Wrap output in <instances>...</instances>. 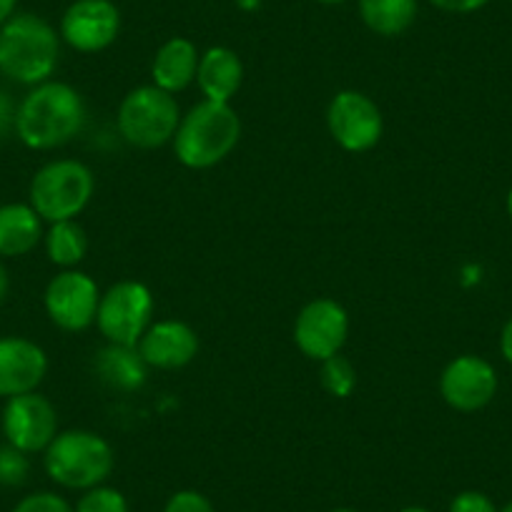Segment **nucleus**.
I'll use <instances>...</instances> for the list:
<instances>
[{"label": "nucleus", "mask_w": 512, "mask_h": 512, "mask_svg": "<svg viewBox=\"0 0 512 512\" xmlns=\"http://www.w3.org/2000/svg\"><path fill=\"white\" fill-rule=\"evenodd\" d=\"M332 512H357V510H352V507H337V510H332Z\"/></svg>", "instance_id": "nucleus-36"}, {"label": "nucleus", "mask_w": 512, "mask_h": 512, "mask_svg": "<svg viewBox=\"0 0 512 512\" xmlns=\"http://www.w3.org/2000/svg\"><path fill=\"white\" fill-rule=\"evenodd\" d=\"M241 139V121L231 103L201 101L181 116L174 136V154L186 169H211L221 164Z\"/></svg>", "instance_id": "nucleus-3"}, {"label": "nucleus", "mask_w": 512, "mask_h": 512, "mask_svg": "<svg viewBox=\"0 0 512 512\" xmlns=\"http://www.w3.org/2000/svg\"><path fill=\"white\" fill-rule=\"evenodd\" d=\"M500 352H502V357H505V362L512 364V317L507 319V324H505V327H502Z\"/></svg>", "instance_id": "nucleus-30"}, {"label": "nucleus", "mask_w": 512, "mask_h": 512, "mask_svg": "<svg viewBox=\"0 0 512 512\" xmlns=\"http://www.w3.org/2000/svg\"><path fill=\"white\" fill-rule=\"evenodd\" d=\"M201 53L196 51L194 43L189 38H171L164 46L156 51L154 66H151V76H154V86H159L166 93H181L196 81V71H199Z\"/></svg>", "instance_id": "nucleus-17"}, {"label": "nucleus", "mask_w": 512, "mask_h": 512, "mask_svg": "<svg viewBox=\"0 0 512 512\" xmlns=\"http://www.w3.org/2000/svg\"><path fill=\"white\" fill-rule=\"evenodd\" d=\"M16 116L18 106L13 103L11 93H6L0 88V141L8 139L11 134H16Z\"/></svg>", "instance_id": "nucleus-28"}, {"label": "nucleus", "mask_w": 512, "mask_h": 512, "mask_svg": "<svg viewBox=\"0 0 512 512\" xmlns=\"http://www.w3.org/2000/svg\"><path fill=\"white\" fill-rule=\"evenodd\" d=\"M96 179L86 164L58 159L36 171L31 181V206L48 224L76 219L91 201Z\"/></svg>", "instance_id": "nucleus-5"}, {"label": "nucleus", "mask_w": 512, "mask_h": 512, "mask_svg": "<svg viewBox=\"0 0 512 512\" xmlns=\"http://www.w3.org/2000/svg\"><path fill=\"white\" fill-rule=\"evenodd\" d=\"M179 123V103L159 86L134 88L118 108V134L136 149H161L174 141Z\"/></svg>", "instance_id": "nucleus-6"}, {"label": "nucleus", "mask_w": 512, "mask_h": 512, "mask_svg": "<svg viewBox=\"0 0 512 512\" xmlns=\"http://www.w3.org/2000/svg\"><path fill=\"white\" fill-rule=\"evenodd\" d=\"M136 347L149 367L181 369L194 362L199 354V337L186 322L164 319L151 324Z\"/></svg>", "instance_id": "nucleus-15"}, {"label": "nucleus", "mask_w": 512, "mask_h": 512, "mask_svg": "<svg viewBox=\"0 0 512 512\" xmlns=\"http://www.w3.org/2000/svg\"><path fill=\"white\" fill-rule=\"evenodd\" d=\"M196 83L206 101L231 103V98L239 93L244 83V66L241 58L231 48L214 46L199 58V71H196Z\"/></svg>", "instance_id": "nucleus-16"}, {"label": "nucleus", "mask_w": 512, "mask_h": 512, "mask_svg": "<svg viewBox=\"0 0 512 512\" xmlns=\"http://www.w3.org/2000/svg\"><path fill=\"white\" fill-rule=\"evenodd\" d=\"M507 214H510V219H512V189H510V194H507Z\"/></svg>", "instance_id": "nucleus-35"}, {"label": "nucleus", "mask_w": 512, "mask_h": 512, "mask_svg": "<svg viewBox=\"0 0 512 512\" xmlns=\"http://www.w3.org/2000/svg\"><path fill=\"white\" fill-rule=\"evenodd\" d=\"M510 3H512V0H510Z\"/></svg>", "instance_id": "nucleus-38"}, {"label": "nucleus", "mask_w": 512, "mask_h": 512, "mask_svg": "<svg viewBox=\"0 0 512 512\" xmlns=\"http://www.w3.org/2000/svg\"><path fill=\"white\" fill-rule=\"evenodd\" d=\"M8 292H11V277H8L6 264L0 262V307H3V304H6Z\"/></svg>", "instance_id": "nucleus-32"}, {"label": "nucleus", "mask_w": 512, "mask_h": 512, "mask_svg": "<svg viewBox=\"0 0 512 512\" xmlns=\"http://www.w3.org/2000/svg\"><path fill=\"white\" fill-rule=\"evenodd\" d=\"M18 0H0V28L6 26L13 16H16Z\"/></svg>", "instance_id": "nucleus-31"}, {"label": "nucleus", "mask_w": 512, "mask_h": 512, "mask_svg": "<svg viewBox=\"0 0 512 512\" xmlns=\"http://www.w3.org/2000/svg\"><path fill=\"white\" fill-rule=\"evenodd\" d=\"M48 372L43 347L26 337H0V397L36 392Z\"/></svg>", "instance_id": "nucleus-14"}, {"label": "nucleus", "mask_w": 512, "mask_h": 512, "mask_svg": "<svg viewBox=\"0 0 512 512\" xmlns=\"http://www.w3.org/2000/svg\"><path fill=\"white\" fill-rule=\"evenodd\" d=\"M96 377L106 387L118 392H136L146 384L149 364L141 357L139 347H128V344H108L93 359Z\"/></svg>", "instance_id": "nucleus-18"}, {"label": "nucleus", "mask_w": 512, "mask_h": 512, "mask_svg": "<svg viewBox=\"0 0 512 512\" xmlns=\"http://www.w3.org/2000/svg\"><path fill=\"white\" fill-rule=\"evenodd\" d=\"M327 126L332 139L349 154H364L382 139V111L359 91H339L327 108Z\"/></svg>", "instance_id": "nucleus-8"}, {"label": "nucleus", "mask_w": 512, "mask_h": 512, "mask_svg": "<svg viewBox=\"0 0 512 512\" xmlns=\"http://www.w3.org/2000/svg\"><path fill=\"white\" fill-rule=\"evenodd\" d=\"M364 26L384 38L402 36L417 18V0H359Z\"/></svg>", "instance_id": "nucleus-20"}, {"label": "nucleus", "mask_w": 512, "mask_h": 512, "mask_svg": "<svg viewBox=\"0 0 512 512\" xmlns=\"http://www.w3.org/2000/svg\"><path fill=\"white\" fill-rule=\"evenodd\" d=\"M46 251L56 267L71 269L83 262L88 251V236L76 219L56 221L46 234Z\"/></svg>", "instance_id": "nucleus-21"}, {"label": "nucleus", "mask_w": 512, "mask_h": 512, "mask_svg": "<svg viewBox=\"0 0 512 512\" xmlns=\"http://www.w3.org/2000/svg\"><path fill=\"white\" fill-rule=\"evenodd\" d=\"M31 462L26 452H21L13 445H0V485L18 487L28 480Z\"/></svg>", "instance_id": "nucleus-24"}, {"label": "nucleus", "mask_w": 512, "mask_h": 512, "mask_svg": "<svg viewBox=\"0 0 512 512\" xmlns=\"http://www.w3.org/2000/svg\"><path fill=\"white\" fill-rule=\"evenodd\" d=\"M500 512H512V502H507V505L505 507H502V510Z\"/></svg>", "instance_id": "nucleus-37"}, {"label": "nucleus", "mask_w": 512, "mask_h": 512, "mask_svg": "<svg viewBox=\"0 0 512 512\" xmlns=\"http://www.w3.org/2000/svg\"><path fill=\"white\" fill-rule=\"evenodd\" d=\"M43 236V219L31 204L0 206V259L26 256Z\"/></svg>", "instance_id": "nucleus-19"}, {"label": "nucleus", "mask_w": 512, "mask_h": 512, "mask_svg": "<svg viewBox=\"0 0 512 512\" xmlns=\"http://www.w3.org/2000/svg\"><path fill=\"white\" fill-rule=\"evenodd\" d=\"M430 3L445 13H457V16H465V13H475V11H480V8H485L490 0H430Z\"/></svg>", "instance_id": "nucleus-29"}, {"label": "nucleus", "mask_w": 512, "mask_h": 512, "mask_svg": "<svg viewBox=\"0 0 512 512\" xmlns=\"http://www.w3.org/2000/svg\"><path fill=\"white\" fill-rule=\"evenodd\" d=\"M317 3H324V6H339V3H347V0H317Z\"/></svg>", "instance_id": "nucleus-33"}, {"label": "nucleus", "mask_w": 512, "mask_h": 512, "mask_svg": "<svg viewBox=\"0 0 512 512\" xmlns=\"http://www.w3.org/2000/svg\"><path fill=\"white\" fill-rule=\"evenodd\" d=\"M164 512H216L206 495L196 490H179L169 497Z\"/></svg>", "instance_id": "nucleus-26"}, {"label": "nucleus", "mask_w": 512, "mask_h": 512, "mask_svg": "<svg viewBox=\"0 0 512 512\" xmlns=\"http://www.w3.org/2000/svg\"><path fill=\"white\" fill-rule=\"evenodd\" d=\"M3 435L8 445L26 455L46 452L58 435V412L48 397L38 392L11 397L3 407Z\"/></svg>", "instance_id": "nucleus-9"}, {"label": "nucleus", "mask_w": 512, "mask_h": 512, "mask_svg": "<svg viewBox=\"0 0 512 512\" xmlns=\"http://www.w3.org/2000/svg\"><path fill=\"white\" fill-rule=\"evenodd\" d=\"M442 400L457 412H477L497 395V372L487 359L462 354L452 359L440 377Z\"/></svg>", "instance_id": "nucleus-13"}, {"label": "nucleus", "mask_w": 512, "mask_h": 512, "mask_svg": "<svg viewBox=\"0 0 512 512\" xmlns=\"http://www.w3.org/2000/svg\"><path fill=\"white\" fill-rule=\"evenodd\" d=\"M11 512H76V507L56 492H33L23 497Z\"/></svg>", "instance_id": "nucleus-25"}, {"label": "nucleus", "mask_w": 512, "mask_h": 512, "mask_svg": "<svg viewBox=\"0 0 512 512\" xmlns=\"http://www.w3.org/2000/svg\"><path fill=\"white\" fill-rule=\"evenodd\" d=\"M322 382L334 397H349L357 387V374H354L352 364L342 354H337V357L322 362Z\"/></svg>", "instance_id": "nucleus-22"}, {"label": "nucleus", "mask_w": 512, "mask_h": 512, "mask_svg": "<svg viewBox=\"0 0 512 512\" xmlns=\"http://www.w3.org/2000/svg\"><path fill=\"white\" fill-rule=\"evenodd\" d=\"M43 304H46L51 322L63 332H83L96 322L101 292L88 274L66 269L51 279Z\"/></svg>", "instance_id": "nucleus-10"}, {"label": "nucleus", "mask_w": 512, "mask_h": 512, "mask_svg": "<svg viewBox=\"0 0 512 512\" xmlns=\"http://www.w3.org/2000/svg\"><path fill=\"white\" fill-rule=\"evenodd\" d=\"M113 447L88 430L58 432L46 450V472L56 485L68 490H91L103 485L113 472Z\"/></svg>", "instance_id": "nucleus-4"}, {"label": "nucleus", "mask_w": 512, "mask_h": 512, "mask_svg": "<svg viewBox=\"0 0 512 512\" xmlns=\"http://www.w3.org/2000/svg\"><path fill=\"white\" fill-rule=\"evenodd\" d=\"M98 332L108 344L136 347L154 324V294L141 282H118L101 294L96 314Z\"/></svg>", "instance_id": "nucleus-7"}, {"label": "nucleus", "mask_w": 512, "mask_h": 512, "mask_svg": "<svg viewBox=\"0 0 512 512\" xmlns=\"http://www.w3.org/2000/svg\"><path fill=\"white\" fill-rule=\"evenodd\" d=\"M400 512H430V510H425V507H405V510Z\"/></svg>", "instance_id": "nucleus-34"}, {"label": "nucleus", "mask_w": 512, "mask_h": 512, "mask_svg": "<svg viewBox=\"0 0 512 512\" xmlns=\"http://www.w3.org/2000/svg\"><path fill=\"white\" fill-rule=\"evenodd\" d=\"M121 31V13L111 0H76L61 18V38L78 53L106 51Z\"/></svg>", "instance_id": "nucleus-12"}, {"label": "nucleus", "mask_w": 512, "mask_h": 512, "mask_svg": "<svg viewBox=\"0 0 512 512\" xmlns=\"http://www.w3.org/2000/svg\"><path fill=\"white\" fill-rule=\"evenodd\" d=\"M86 123L81 93L61 81H46L18 103L16 136L33 151H51L76 139Z\"/></svg>", "instance_id": "nucleus-1"}, {"label": "nucleus", "mask_w": 512, "mask_h": 512, "mask_svg": "<svg viewBox=\"0 0 512 512\" xmlns=\"http://www.w3.org/2000/svg\"><path fill=\"white\" fill-rule=\"evenodd\" d=\"M61 56L56 28L36 13H16L0 28V73L23 86L51 81Z\"/></svg>", "instance_id": "nucleus-2"}, {"label": "nucleus", "mask_w": 512, "mask_h": 512, "mask_svg": "<svg viewBox=\"0 0 512 512\" xmlns=\"http://www.w3.org/2000/svg\"><path fill=\"white\" fill-rule=\"evenodd\" d=\"M349 334V317L334 299H314L299 312L294 322V342L304 357L314 362H327L342 352Z\"/></svg>", "instance_id": "nucleus-11"}, {"label": "nucleus", "mask_w": 512, "mask_h": 512, "mask_svg": "<svg viewBox=\"0 0 512 512\" xmlns=\"http://www.w3.org/2000/svg\"><path fill=\"white\" fill-rule=\"evenodd\" d=\"M76 512H128V502L123 492H118L116 487L98 485L83 492V497L76 505Z\"/></svg>", "instance_id": "nucleus-23"}, {"label": "nucleus", "mask_w": 512, "mask_h": 512, "mask_svg": "<svg viewBox=\"0 0 512 512\" xmlns=\"http://www.w3.org/2000/svg\"><path fill=\"white\" fill-rule=\"evenodd\" d=\"M450 512H497V507L485 492L465 490L450 502Z\"/></svg>", "instance_id": "nucleus-27"}]
</instances>
